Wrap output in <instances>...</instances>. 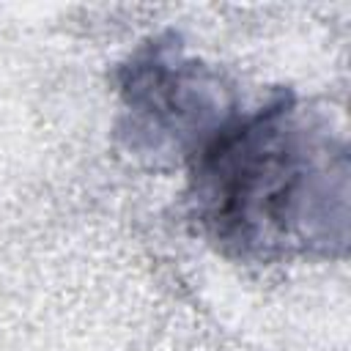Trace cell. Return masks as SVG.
<instances>
[{"instance_id": "cell-1", "label": "cell", "mask_w": 351, "mask_h": 351, "mask_svg": "<svg viewBox=\"0 0 351 351\" xmlns=\"http://www.w3.org/2000/svg\"><path fill=\"white\" fill-rule=\"evenodd\" d=\"M318 154L282 104L222 132L197 165L203 222L241 252L315 241L318 200H329V167Z\"/></svg>"}]
</instances>
